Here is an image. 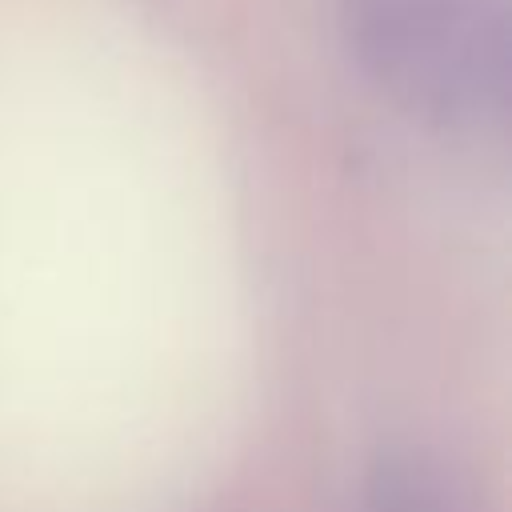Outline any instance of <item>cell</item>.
<instances>
[{
	"label": "cell",
	"mask_w": 512,
	"mask_h": 512,
	"mask_svg": "<svg viewBox=\"0 0 512 512\" xmlns=\"http://www.w3.org/2000/svg\"><path fill=\"white\" fill-rule=\"evenodd\" d=\"M364 64L412 108L476 120L500 88L492 0H340Z\"/></svg>",
	"instance_id": "6da1fadb"
}]
</instances>
